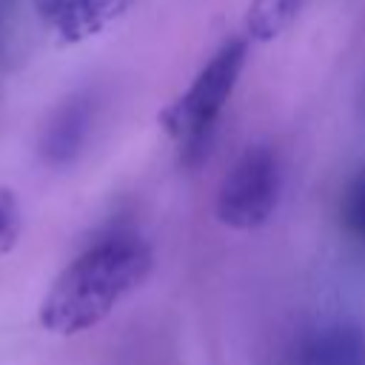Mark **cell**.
I'll return each mask as SVG.
<instances>
[{
  "mask_svg": "<svg viewBox=\"0 0 365 365\" xmlns=\"http://www.w3.org/2000/svg\"><path fill=\"white\" fill-rule=\"evenodd\" d=\"M302 0H251L245 11V37L268 43L279 37L297 17Z\"/></svg>",
  "mask_w": 365,
  "mask_h": 365,
  "instance_id": "7",
  "label": "cell"
},
{
  "mask_svg": "<svg viewBox=\"0 0 365 365\" xmlns=\"http://www.w3.org/2000/svg\"><path fill=\"white\" fill-rule=\"evenodd\" d=\"M299 365H365V334L354 325H331L305 342Z\"/></svg>",
  "mask_w": 365,
  "mask_h": 365,
  "instance_id": "6",
  "label": "cell"
},
{
  "mask_svg": "<svg viewBox=\"0 0 365 365\" xmlns=\"http://www.w3.org/2000/svg\"><path fill=\"white\" fill-rule=\"evenodd\" d=\"M137 0H31L34 17L57 46H77L103 34Z\"/></svg>",
  "mask_w": 365,
  "mask_h": 365,
  "instance_id": "4",
  "label": "cell"
},
{
  "mask_svg": "<svg viewBox=\"0 0 365 365\" xmlns=\"http://www.w3.org/2000/svg\"><path fill=\"white\" fill-rule=\"evenodd\" d=\"M245 57H248V37L225 40L214 51V57L197 71L191 86L160 111V125L180 145V160L185 165H194L205 157L208 134L240 80Z\"/></svg>",
  "mask_w": 365,
  "mask_h": 365,
  "instance_id": "2",
  "label": "cell"
},
{
  "mask_svg": "<svg viewBox=\"0 0 365 365\" xmlns=\"http://www.w3.org/2000/svg\"><path fill=\"white\" fill-rule=\"evenodd\" d=\"M282 171L271 145H248L217 191V220L234 231L265 225L277 208Z\"/></svg>",
  "mask_w": 365,
  "mask_h": 365,
  "instance_id": "3",
  "label": "cell"
},
{
  "mask_svg": "<svg viewBox=\"0 0 365 365\" xmlns=\"http://www.w3.org/2000/svg\"><path fill=\"white\" fill-rule=\"evenodd\" d=\"M23 234V205L17 194L0 185V254H9Z\"/></svg>",
  "mask_w": 365,
  "mask_h": 365,
  "instance_id": "9",
  "label": "cell"
},
{
  "mask_svg": "<svg viewBox=\"0 0 365 365\" xmlns=\"http://www.w3.org/2000/svg\"><path fill=\"white\" fill-rule=\"evenodd\" d=\"M339 214H342V222L345 228L365 240V171H359L348 188L342 191V202H339Z\"/></svg>",
  "mask_w": 365,
  "mask_h": 365,
  "instance_id": "8",
  "label": "cell"
},
{
  "mask_svg": "<svg viewBox=\"0 0 365 365\" xmlns=\"http://www.w3.org/2000/svg\"><path fill=\"white\" fill-rule=\"evenodd\" d=\"M88 123H91V106L86 97H71L68 103H63V108L54 111V120L43 134L40 143L43 160L48 165H68L86 143Z\"/></svg>",
  "mask_w": 365,
  "mask_h": 365,
  "instance_id": "5",
  "label": "cell"
},
{
  "mask_svg": "<svg viewBox=\"0 0 365 365\" xmlns=\"http://www.w3.org/2000/svg\"><path fill=\"white\" fill-rule=\"evenodd\" d=\"M151 248L131 234H114L74 257L48 285L37 319L54 336L100 325L151 274Z\"/></svg>",
  "mask_w": 365,
  "mask_h": 365,
  "instance_id": "1",
  "label": "cell"
}]
</instances>
